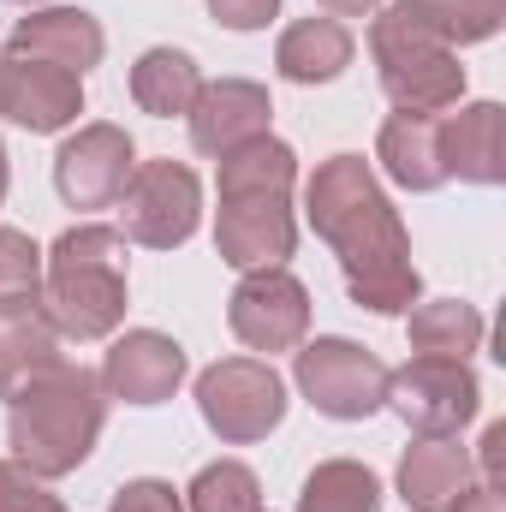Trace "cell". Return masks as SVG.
Listing matches in <instances>:
<instances>
[{"label": "cell", "instance_id": "30bf717a", "mask_svg": "<svg viewBox=\"0 0 506 512\" xmlns=\"http://www.w3.org/2000/svg\"><path fill=\"white\" fill-rule=\"evenodd\" d=\"M227 322L251 352H292L310 328V292L286 268H251L227 304Z\"/></svg>", "mask_w": 506, "mask_h": 512}, {"label": "cell", "instance_id": "1f68e13d", "mask_svg": "<svg viewBox=\"0 0 506 512\" xmlns=\"http://www.w3.org/2000/svg\"><path fill=\"white\" fill-rule=\"evenodd\" d=\"M322 6H328V12H340V18H364L376 0H322Z\"/></svg>", "mask_w": 506, "mask_h": 512}, {"label": "cell", "instance_id": "5bb4252c", "mask_svg": "<svg viewBox=\"0 0 506 512\" xmlns=\"http://www.w3.org/2000/svg\"><path fill=\"white\" fill-rule=\"evenodd\" d=\"M268 90L245 84V78H221V84H203L197 102H191V137L203 155H233L239 143L268 137Z\"/></svg>", "mask_w": 506, "mask_h": 512}, {"label": "cell", "instance_id": "4316f807", "mask_svg": "<svg viewBox=\"0 0 506 512\" xmlns=\"http://www.w3.org/2000/svg\"><path fill=\"white\" fill-rule=\"evenodd\" d=\"M0 512H66V507H60V495H48V489H42V477H36V471H24V465H6V459H0Z\"/></svg>", "mask_w": 506, "mask_h": 512}, {"label": "cell", "instance_id": "277c9868", "mask_svg": "<svg viewBox=\"0 0 506 512\" xmlns=\"http://www.w3.org/2000/svg\"><path fill=\"white\" fill-rule=\"evenodd\" d=\"M42 310L66 340H102L126 316V233L72 227L48 251Z\"/></svg>", "mask_w": 506, "mask_h": 512}, {"label": "cell", "instance_id": "8fae6325", "mask_svg": "<svg viewBox=\"0 0 506 512\" xmlns=\"http://www.w3.org/2000/svg\"><path fill=\"white\" fill-rule=\"evenodd\" d=\"M131 167H137V161H131L126 131L120 126H84L78 137L60 143V155H54V185H60V197H66L72 209H108V203H120Z\"/></svg>", "mask_w": 506, "mask_h": 512}, {"label": "cell", "instance_id": "5b68a950", "mask_svg": "<svg viewBox=\"0 0 506 512\" xmlns=\"http://www.w3.org/2000/svg\"><path fill=\"white\" fill-rule=\"evenodd\" d=\"M381 66V90L399 102V114H447L465 96V66L447 42H435L429 30H417L399 6H387V18H376L370 30Z\"/></svg>", "mask_w": 506, "mask_h": 512}, {"label": "cell", "instance_id": "e575fe53", "mask_svg": "<svg viewBox=\"0 0 506 512\" xmlns=\"http://www.w3.org/2000/svg\"><path fill=\"white\" fill-rule=\"evenodd\" d=\"M256 512H262V507H256Z\"/></svg>", "mask_w": 506, "mask_h": 512}, {"label": "cell", "instance_id": "484cf974", "mask_svg": "<svg viewBox=\"0 0 506 512\" xmlns=\"http://www.w3.org/2000/svg\"><path fill=\"white\" fill-rule=\"evenodd\" d=\"M36 292H42V251L24 233L0 227V310L36 304Z\"/></svg>", "mask_w": 506, "mask_h": 512}, {"label": "cell", "instance_id": "e0dca14e", "mask_svg": "<svg viewBox=\"0 0 506 512\" xmlns=\"http://www.w3.org/2000/svg\"><path fill=\"white\" fill-rule=\"evenodd\" d=\"M465 489H471V453L453 435H423L399 459V495L417 512H447Z\"/></svg>", "mask_w": 506, "mask_h": 512}, {"label": "cell", "instance_id": "7a4b0ae2", "mask_svg": "<svg viewBox=\"0 0 506 512\" xmlns=\"http://www.w3.org/2000/svg\"><path fill=\"white\" fill-rule=\"evenodd\" d=\"M292 179L298 161L286 143L251 137L233 155H221V221H215V245L233 268H280L292 256Z\"/></svg>", "mask_w": 506, "mask_h": 512}, {"label": "cell", "instance_id": "4fadbf2b", "mask_svg": "<svg viewBox=\"0 0 506 512\" xmlns=\"http://www.w3.org/2000/svg\"><path fill=\"white\" fill-rule=\"evenodd\" d=\"M179 382H185V352L155 328L114 340V352L102 358V387L126 405H161V399H173Z\"/></svg>", "mask_w": 506, "mask_h": 512}, {"label": "cell", "instance_id": "ffe728a7", "mask_svg": "<svg viewBox=\"0 0 506 512\" xmlns=\"http://www.w3.org/2000/svg\"><path fill=\"white\" fill-rule=\"evenodd\" d=\"M274 66H280V78H292V84H328V78H340V72L352 66V36H346L334 18H304V24H292V30L280 36Z\"/></svg>", "mask_w": 506, "mask_h": 512}, {"label": "cell", "instance_id": "d4e9b609", "mask_svg": "<svg viewBox=\"0 0 506 512\" xmlns=\"http://www.w3.org/2000/svg\"><path fill=\"white\" fill-rule=\"evenodd\" d=\"M191 512H256V477L239 459L209 465V471L191 483Z\"/></svg>", "mask_w": 506, "mask_h": 512}, {"label": "cell", "instance_id": "2e32d148", "mask_svg": "<svg viewBox=\"0 0 506 512\" xmlns=\"http://www.w3.org/2000/svg\"><path fill=\"white\" fill-rule=\"evenodd\" d=\"M441 137V167L447 179H471V185H501L506 179V114L501 102H477L453 120H435Z\"/></svg>", "mask_w": 506, "mask_h": 512}, {"label": "cell", "instance_id": "3957f363", "mask_svg": "<svg viewBox=\"0 0 506 512\" xmlns=\"http://www.w3.org/2000/svg\"><path fill=\"white\" fill-rule=\"evenodd\" d=\"M102 417H108L102 376H90L78 364H54L48 376L12 393V447H18L24 471L66 477L90 459Z\"/></svg>", "mask_w": 506, "mask_h": 512}, {"label": "cell", "instance_id": "f1b7e54d", "mask_svg": "<svg viewBox=\"0 0 506 512\" xmlns=\"http://www.w3.org/2000/svg\"><path fill=\"white\" fill-rule=\"evenodd\" d=\"M274 6H280V0H209V12H215L227 30H256V24H268Z\"/></svg>", "mask_w": 506, "mask_h": 512}, {"label": "cell", "instance_id": "f546056e", "mask_svg": "<svg viewBox=\"0 0 506 512\" xmlns=\"http://www.w3.org/2000/svg\"><path fill=\"white\" fill-rule=\"evenodd\" d=\"M483 477L495 495L506 489V423H489V435H483Z\"/></svg>", "mask_w": 506, "mask_h": 512}, {"label": "cell", "instance_id": "52a82bcc", "mask_svg": "<svg viewBox=\"0 0 506 512\" xmlns=\"http://www.w3.org/2000/svg\"><path fill=\"white\" fill-rule=\"evenodd\" d=\"M197 405L221 441H262L286 417V382L256 358H227L197 376Z\"/></svg>", "mask_w": 506, "mask_h": 512}, {"label": "cell", "instance_id": "44dd1931", "mask_svg": "<svg viewBox=\"0 0 506 512\" xmlns=\"http://www.w3.org/2000/svg\"><path fill=\"white\" fill-rule=\"evenodd\" d=\"M197 90H203V78H197L191 54H179V48H149V54L131 66V96H137V108L155 114V120L191 114Z\"/></svg>", "mask_w": 506, "mask_h": 512}, {"label": "cell", "instance_id": "9c48e42d", "mask_svg": "<svg viewBox=\"0 0 506 512\" xmlns=\"http://www.w3.org/2000/svg\"><path fill=\"white\" fill-rule=\"evenodd\" d=\"M387 405L417 435H453L477 417V376L453 358H411L399 376H387Z\"/></svg>", "mask_w": 506, "mask_h": 512}, {"label": "cell", "instance_id": "cb8c5ba5", "mask_svg": "<svg viewBox=\"0 0 506 512\" xmlns=\"http://www.w3.org/2000/svg\"><path fill=\"white\" fill-rule=\"evenodd\" d=\"M298 512H381V483L352 459H328L310 471Z\"/></svg>", "mask_w": 506, "mask_h": 512}, {"label": "cell", "instance_id": "ac0fdd59", "mask_svg": "<svg viewBox=\"0 0 506 512\" xmlns=\"http://www.w3.org/2000/svg\"><path fill=\"white\" fill-rule=\"evenodd\" d=\"M54 364H60V328L48 322L42 298L0 310V399H12L18 387L48 376Z\"/></svg>", "mask_w": 506, "mask_h": 512}, {"label": "cell", "instance_id": "836d02e7", "mask_svg": "<svg viewBox=\"0 0 506 512\" xmlns=\"http://www.w3.org/2000/svg\"><path fill=\"white\" fill-rule=\"evenodd\" d=\"M0 66H6V54H0Z\"/></svg>", "mask_w": 506, "mask_h": 512}, {"label": "cell", "instance_id": "d6a6232c", "mask_svg": "<svg viewBox=\"0 0 506 512\" xmlns=\"http://www.w3.org/2000/svg\"><path fill=\"white\" fill-rule=\"evenodd\" d=\"M0 197H6V149H0Z\"/></svg>", "mask_w": 506, "mask_h": 512}, {"label": "cell", "instance_id": "7402d4cb", "mask_svg": "<svg viewBox=\"0 0 506 512\" xmlns=\"http://www.w3.org/2000/svg\"><path fill=\"white\" fill-rule=\"evenodd\" d=\"M411 346H417V358H453V364H465L483 346V316L471 304H459V298L417 304L411 310Z\"/></svg>", "mask_w": 506, "mask_h": 512}, {"label": "cell", "instance_id": "d6986e66", "mask_svg": "<svg viewBox=\"0 0 506 512\" xmlns=\"http://www.w3.org/2000/svg\"><path fill=\"white\" fill-rule=\"evenodd\" d=\"M435 120H441V114H393V120L381 126V167H387L405 191H435V185L447 179Z\"/></svg>", "mask_w": 506, "mask_h": 512}, {"label": "cell", "instance_id": "4dcf8cb0", "mask_svg": "<svg viewBox=\"0 0 506 512\" xmlns=\"http://www.w3.org/2000/svg\"><path fill=\"white\" fill-rule=\"evenodd\" d=\"M447 512H501V495H495V489H465Z\"/></svg>", "mask_w": 506, "mask_h": 512}, {"label": "cell", "instance_id": "6da1fadb", "mask_svg": "<svg viewBox=\"0 0 506 512\" xmlns=\"http://www.w3.org/2000/svg\"><path fill=\"white\" fill-rule=\"evenodd\" d=\"M310 227L334 245L346 286L364 310L399 316L417 304V268H411V239L381 197L376 173L364 155H334L310 179Z\"/></svg>", "mask_w": 506, "mask_h": 512}, {"label": "cell", "instance_id": "7c38bea8", "mask_svg": "<svg viewBox=\"0 0 506 512\" xmlns=\"http://www.w3.org/2000/svg\"><path fill=\"white\" fill-rule=\"evenodd\" d=\"M0 114L24 131H60L84 114V90L72 72L48 60H6L0 66Z\"/></svg>", "mask_w": 506, "mask_h": 512}, {"label": "cell", "instance_id": "603a6c76", "mask_svg": "<svg viewBox=\"0 0 506 512\" xmlns=\"http://www.w3.org/2000/svg\"><path fill=\"white\" fill-rule=\"evenodd\" d=\"M399 12L417 30H429L435 42L459 48V42H483V36L501 30L506 0H399Z\"/></svg>", "mask_w": 506, "mask_h": 512}, {"label": "cell", "instance_id": "83f0119b", "mask_svg": "<svg viewBox=\"0 0 506 512\" xmlns=\"http://www.w3.org/2000/svg\"><path fill=\"white\" fill-rule=\"evenodd\" d=\"M114 512H185V501L173 495V483L143 477V483H126V489L114 495Z\"/></svg>", "mask_w": 506, "mask_h": 512}, {"label": "cell", "instance_id": "ba28073f", "mask_svg": "<svg viewBox=\"0 0 506 512\" xmlns=\"http://www.w3.org/2000/svg\"><path fill=\"white\" fill-rule=\"evenodd\" d=\"M298 387L316 411L328 417H370L387 405V370L376 352L352 346V340H316L298 352Z\"/></svg>", "mask_w": 506, "mask_h": 512}, {"label": "cell", "instance_id": "8992f818", "mask_svg": "<svg viewBox=\"0 0 506 512\" xmlns=\"http://www.w3.org/2000/svg\"><path fill=\"white\" fill-rule=\"evenodd\" d=\"M197 209H203L197 173L179 167V161H143V167H131L126 191H120V227H126V239L149 245V251L185 245L197 233Z\"/></svg>", "mask_w": 506, "mask_h": 512}, {"label": "cell", "instance_id": "9a60e30c", "mask_svg": "<svg viewBox=\"0 0 506 512\" xmlns=\"http://www.w3.org/2000/svg\"><path fill=\"white\" fill-rule=\"evenodd\" d=\"M102 24L90 18V12H78V6H48V12H30V18H18V30H12V54L18 60H48V66H60V72H72V78H84L96 60H102Z\"/></svg>", "mask_w": 506, "mask_h": 512}]
</instances>
